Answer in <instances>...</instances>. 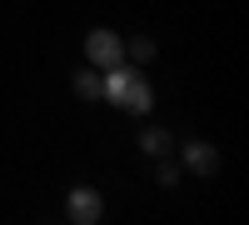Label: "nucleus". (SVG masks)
<instances>
[{
  "instance_id": "2",
  "label": "nucleus",
  "mask_w": 249,
  "mask_h": 225,
  "mask_svg": "<svg viewBox=\"0 0 249 225\" xmlns=\"http://www.w3.org/2000/svg\"><path fill=\"white\" fill-rule=\"evenodd\" d=\"M85 55H90V65H95V70H110V65H120L124 45H120V35H115V30H90V35H85Z\"/></svg>"
},
{
  "instance_id": "1",
  "label": "nucleus",
  "mask_w": 249,
  "mask_h": 225,
  "mask_svg": "<svg viewBox=\"0 0 249 225\" xmlns=\"http://www.w3.org/2000/svg\"><path fill=\"white\" fill-rule=\"evenodd\" d=\"M100 95L110 100V105H120V110H135V115H144L150 110V85L135 75V70H124V65H110V75L100 80Z\"/></svg>"
},
{
  "instance_id": "5",
  "label": "nucleus",
  "mask_w": 249,
  "mask_h": 225,
  "mask_svg": "<svg viewBox=\"0 0 249 225\" xmlns=\"http://www.w3.org/2000/svg\"><path fill=\"white\" fill-rule=\"evenodd\" d=\"M100 90H105V85H100V75H95V70H85V75L75 80V95H80V100H95Z\"/></svg>"
},
{
  "instance_id": "6",
  "label": "nucleus",
  "mask_w": 249,
  "mask_h": 225,
  "mask_svg": "<svg viewBox=\"0 0 249 225\" xmlns=\"http://www.w3.org/2000/svg\"><path fill=\"white\" fill-rule=\"evenodd\" d=\"M140 145H144V155H164V150H170V135H164V130H144Z\"/></svg>"
},
{
  "instance_id": "7",
  "label": "nucleus",
  "mask_w": 249,
  "mask_h": 225,
  "mask_svg": "<svg viewBox=\"0 0 249 225\" xmlns=\"http://www.w3.org/2000/svg\"><path fill=\"white\" fill-rule=\"evenodd\" d=\"M130 55H135V60H150V55H155V45H150V40H135Z\"/></svg>"
},
{
  "instance_id": "4",
  "label": "nucleus",
  "mask_w": 249,
  "mask_h": 225,
  "mask_svg": "<svg viewBox=\"0 0 249 225\" xmlns=\"http://www.w3.org/2000/svg\"><path fill=\"white\" fill-rule=\"evenodd\" d=\"M184 165H190L195 175H214L219 170V150L210 145V140H190V145H184Z\"/></svg>"
},
{
  "instance_id": "3",
  "label": "nucleus",
  "mask_w": 249,
  "mask_h": 225,
  "mask_svg": "<svg viewBox=\"0 0 249 225\" xmlns=\"http://www.w3.org/2000/svg\"><path fill=\"white\" fill-rule=\"evenodd\" d=\"M100 190H90V185H80V190H70V205H65V215L75 220V225H95L100 220Z\"/></svg>"
}]
</instances>
